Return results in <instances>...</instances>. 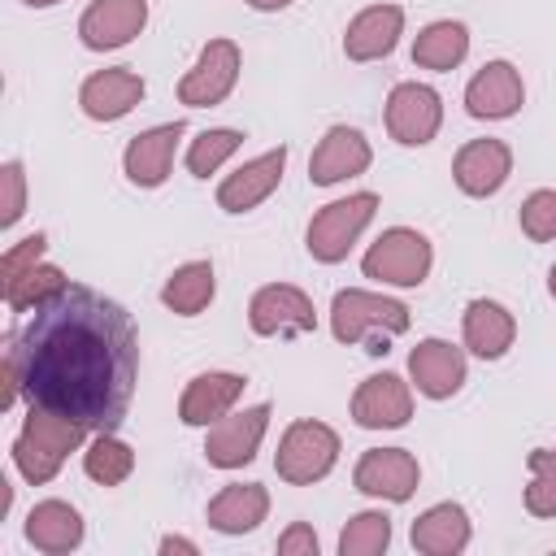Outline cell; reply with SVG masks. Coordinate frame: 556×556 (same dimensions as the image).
Masks as SVG:
<instances>
[{
    "instance_id": "1",
    "label": "cell",
    "mask_w": 556,
    "mask_h": 556,
    "mask_svg": "<svg viewBox=\"0 0 556 556\" xmlns=\"http://www.w3.org/2000/svg\"><path fill=\"white\" fill-rule=\"evenodd\" d=\"M22 395L91 434L117 430L135 400L139 334L130 313L96 287L70 282L13 330Z\"/></svg>"
},
{
    "instance_id": "2",
    "label": "cell",
    "mask_w": 556,
    "mask_h": 556,
    "mask_svg": "<svg viewBox=\"0 0 556 556\" xmlns=\"http://www.w3.org/2000/svg\"><path fill=\"white\" fill-rule=\"evenodd\" d=\"M408 304L382 291H365V287H348L330 300V334L339 343H365L369 356L391 352L387 343L395 334L408 330Z\"/></svg>"
},
{
    "instance_id": "3",
    "label": "cell",
    "mask_w": 556,
    "mask_h": 556,
    "mask_svg": "<svg viewBox=\"0 0 556 556\" xmlns=\"http://www.w3.org/2000/svg\"><path fill=\"white\" fill-rule=\"evenodd\" d=\"M87 434H91L87 426L61 417V413H52V408L30 404V413L22 417V430H17L9 456H13L17 473H22L30 486H43V482H52V478L61 473L65 456L87 443Z\"/></svg>"
},
{
    "instance_id": "4",
    "label": "cell",
    "mask_w": 556,
    "mask_h": 556,
    "mask_svg": "<svg viewBox=\"0 0 556 556\" xmlns=\"http://www.w3.org/2000/svg\"><path fill=\"white\" fill-rule=\"evenodd\" d=\"M378 213V195L374 191H352L343 200H330L313 213L308 230H304V248L317 265H339L348 261V252L356 248V239L365 235V226Z\"/></svg>"
},
{
    "instance_id": "5",
    "label": "cell",
    "mask_w": 556,
    "mask_h": 556,
    "mask_svg": "<svg viewBox=\"0 0 556 556\" xmlns=\"http://www.w3.org/2000/svg\"><path fill=\"white\" fill-rule=\"evenodd\" d=\"M430 265H434V248L413 226L382 230L369 243V252L361 256V274L382 282V287H421L430 278Z\"/></svg>"
},
{
    "instance_id": "6",
    "label": "cell",
    "mask_w": 556,
    "mask_h": 556,
    "mask_svg": "<svg viewBox=\"0 0 556 556\" xmlns=\"http://www.w3.org/2000/svg\"><path fill=\"white\" fill-rule=\"evenodd\" d=\"M339 465V434L317 421V417H300L282 430L278 439V456H274V469L282 482L291 486H313L321 482L330 469Z\"/></svg>"
},
{
    "instance_id": "7",
    "label": "cell",
    "mask_w": 556,
    "mask_h": 556,
    "mask_svg": "<svg viewBox=\"0 0 556 556\" xmlns=\"http://www.w3.org/2000/svg\"><path fill=\"white\" fill-rule=\"evenodd\" d=\"M248 326L261 339H295L317 330V308L313 295L300 291L295 282H265L248 300Z\"/></svg>"
},
{
    "instance_id": "8",
    "label": "cell",
    "mask_w": 556,
    "mask_h": 556,
    "mask_svg": "<svg viewBox=\"0 0 556 556\" xmlns=\"http://www.w3.org/2000/svg\"><path fill=\"white\" fill-rule=\"evenodd\" d=\"M239 70H243V52L235 39H208L195 56V65L178 78V104L187 109H213L222 104L235 83H239Z\"/></svg>"
},
{
    "instance_id": "9",
    "label": "cell",
    "mask_w": 556,
    "mask_h": 556,
    "mask_svg": "<svg viewBox=\"0 0 556 556\" xmlns=\"http://www.w3.org/2000/svg\"><path fill=\"white\" fill-rule=\"evenodd\" d=\"M382 117H387V135L400 148H426L443 126V96L426 83H395Z\"/></svg>"
},
{
    "instance_id": "10",
    "label": "cell",
    "mask_w": 556,
    "mask_h": 556,
    "mask_svg": "<svg viewBox=\"0 0 556 556\" xmlns=\"http://www.w3.org/2000/svg\"><path fill=\"white\" fill-rule=\"evenodd\" d=\"M421 465L408 447H369L352 469V486L382 504H408L417 495Z\"/></svg>"
},
{
    "instance_id": "11",
    "label": "cell",
    "mask_w": 556,
    "mask_h": 556,
    "mask_svg": "<svg viewBox=\"0 0 556 556\" xmlns=\"http://www.w3.org/2000/svg\"><path fill=\"white\" fill-rule=\"evenodd\" d=\"M269 413H274L269 404H252L243 413H226L222 421H213L208 434H204V460L213 469H243V465H252L256 452H261V439L269 430Z\"/></svg>"
},
{
    "instance_id": "12",
    "label": "cell",
    "mask_w": 556,
    "mask_h": 556,
    "mask_svg": "<svg viewBox=\"0 0 556 556\" xmlns=\"http://www.w3.org/2000/svg\"><path fill=\"white\" fill-rule=\"evenodd\" d=\"M413 417V382L382 369L352 391V421L361 430H400Z\"/></svg>"
},
{
    "instance_id": "13",
    "label": "cell",
    "mask_w": 556,
    "mask_h": 556,
    "mask_svg": "<svg viewBox=\"0 0 556 556\" xmlns=\"http://www.w3.org/2000/svg\"><path fill=\"white\" fill-rule=\"evenodd\" d=\"M521 104H526V83L513 61H486L465 83V113L478 122H504L521 113Z\"/></svg>"
},
{
    "instance_id": "14",
    "label": "cell",
    "mask_w": 556,
    "mask_h": 556,
    "mask_svg": "<svg viewBox=\"0 0 556 556\" xmlns=\"http://www.w3.org/2000/svg\"><path fill=\"white\" fill-rule=\"evenodd\" d=\"M282 169H287V143H278V148L243 161L235 174H226L217 182V208L222 213H252L256 204H265L278 191Z\"/></svg>"
},
{
    "instance_id": "15",
    "label": "cell",
    "mask_w": 556,
    "mask_h": 556,
    "mask_svg": "<svg viewBox=\"0 0 556 556\" xmlns=\"http://www.w3.org/2000/svg\"><path fill=\"white\" fill-rule=\"evenodd\" d=\"M465 378H469L465 348H456L447 339H421L408 352V382L426 400H452L465 387Z\"/></svg>"
},
{
    "instance_id": "16",
    "label": "cell",
    "mask_w": 556,
    "mask_h": 556,
    "mask_svg": "<svg viewBox=\"0 0 556 556\" xmlns=\"http://www.w3.org/2000/svg\"><path fill=\"white\" fill-rule=\"evenodd\" d=\"M148 96V83L130 70V65H113V70H96L83 78L78 87V109L91 122H122L126 113H135Z\"/></svg>"
},
{
    "instance_id": "17",
    "label": "cell",
    "mask_w": 556,
    "mask_h": 556,
    "mask_svg": "<svg viewBox=\"0 0 556 556\" xmlns=\"http://www.w3.org/2000/svg\"><path fill=\"white\" fill-rule=\"evenodd\" d=\"M369 161H374L369 139H365L356 126H343V122H339V126H330V130L317 139V148H313V156H308V182H313V187L348 182V178L365 174Z\"/></svg>"
},
{
    "instance_id": "18",
    "label": "cell",
    "mask_w": 556,
    "mask_h": 556,
    "mask_svg": "<svg viewBox=\"0 0 556 556\" xmlns=\"http://www.w3.org/2000/svg\"><path fill=\"white\" fill-rule=\"evenodd\" d=\"M513 174V148L504 139H469L460 143V152L452 156V182L469 195V200H486L495 195Z\"/></svg>"
},
{
    "instance_id": "19",
    "label": "cell",
    "mask_w": 556,
    "mask_h": 556,
    "mask_svg": "<svg viewBox=\"0 0 556 556\" xmlns=\"http://www.w3.org/2000/svg\"><path fill=\"white\" fill-rule=\"evenodd\" d=\"M148 26V0H91L78 17V39L91 52L126 48Z\"/></svg>"
},
{
    "instance_id": "20",
    "label": "cell",
    "mask_w": 556,
    "mask_h": 556,
    "mask_svg": "<svg viewBox=\"0 0 556 556\" xmlns=\"http://www.w3.org/2000/svg\"><path fill=\"white\" fill-rule=\"evenodd\" d=\"M243 387H248V378L243 374H230V369H204V374H195L182 387V395H178V421L208 430L213 421H222L226 413H235V404L243 400Z\"/></svg>"
},
{
    "instance_id": "21",
    "label": "cell",
    "mask_w": 556,
    "mask_h": 556,
    "mask_svg": "<svg viewBox=\"0 0 556 556\" xmlns=\"http://www.w3.org/2000/svg\"><path fill=\"white\" fill-rule=\"evenodd\" d=\"M182 135H187L182 122H161V126H152V130H139V135L126 143V152H122L126 178H130L139 191L161 187V182L169 178V169H174V152H178V139H182Z\"/></svg>"
},
{
    "instance_id": "22",
    "label": "cell",
    "mask_w": 556,
    "mask_h": 556,
    "mask_svg": "<svg viewBox=\"0 0 556 556\" xmlns=\"http://www.w3.org/2000/svg\"><path fill=\"white\" fill-rule=\"evenodd\" d=\"M400 35H404V9L400 4H391V0L365 4L348 22V30H343V56L348 61H361V65L365 61H382V56L395 52Z\"/></svg>"
},
{
    "instance_id": "23",
    "label": "cell",
    "mask_w": 556,
    "mask_h": 556,
    "mask_svg": "<svg viewBox=\"0 0 556 556\" xmlns=\"http://www.w3.org/2000/svg\"><path fill=\"white\" fill-rule=\"evenodd\" d=\"M460 334H465V352H473L478 361H500L517 343V317L500 300L478 295L460 313Z\"/></svg>"
},
{
    "instance_id": "24",
    "label": "cell",
    "mask_w": 556,
    "mask_h": 556,
    "mask_svg": "<svg viewBox=\"0 0 556 556\" xmlns=\"http://www.w3.org/2000/svg\"><path fill=\"white\" fill-rule=\"evenodd\" d=\"M469 539H473V521H469V513H465L460 504H452V500L430 504V508L413 521V530H408V543H413V552H421V556H456V552L469 547Z\"/></svg>"
},
{
    "instance_id": "25",
    "label": "cell",
    "mask_w": 556,
    "mask_h": 556,
    "mask_svg": "<svg viewBox=\"0 0 556 556\" xmlns=\"http://www.w3.org/2000/svg\"><path fill=\"white\" fill-rule=\"evenodd\" d=\"M265 517H269V491L261 482H226L204 508V521L217 534H252Z\"/></svg>"
},
{
    "instance_id": "26",
    "label": "cell",
    "mask_w": 556,
    "mask_h": 556,
    "mask_svg": "<svg viewBox=\"0 0 556 556\" xmlns=\"http://www.w3.org/2000/svg\"><path fill=\"white\" fill-rule=\"evenodd\" d=\"M83 517L74 504L65 500H39L30 513H26V543L43 556H65L74 547H83Z\"/></svg>"
},
{
    "instance_id": "27",
    "label": "cell",
    "mask_w": 556,
    "mask_h": 556,
    "mask_svg": "<svg viewBox=\"0 0 556 556\" xmlns=\"http://www.w3.org/2000/svg\"><path fill=\"white\" fill-rule=\"evenodd\" d=\"M465 56H469V26H465V22L439 17V22L421 26L417 39H413V65H417V70L447 74V70H456Z\"/></svg>"
},
{
    "instance_id": "28",
    "label": "cell",
    "mask_w": 556,
    "mask_h": 556,
    "mask_svg": "<svg viewBox=\"0 0 556 556\" xmlns=\"http://www.w3.org/2000/svg\"><path fill=\"white\" fill-rule=\"evenodd\" d=\"M217 295V278H213V261H187L178 265L165 287H161V304L178 317H200Z\"/></svg>"
},
{
    "instance_id": "29",
    "label": "cell",
    "mask_w": 556,
    "mask_h": 556,
    "mask_svg": "<svg viewBox=\"0 0 556 556\" xmlns=\"http://www.w3.org/2000/svg\"><path fill=\"white\" fill-rule=\"evenodd\" d=\"M83 469L100 486H122L135 473V447L126 439H117V430H100V434H91V443L83 452Z\"/></svg>"
},
{
    "instance_id": "30",
    "label": "cell",
    "mask_w": 556,
    "mask_h": 556,
    "mask_svg": "<svg viewBox=\"0 0 556 556\" xmlns=\"http://www.w3.org/2000/svg\"><path fill=\"white\" fill-rule=\"evenodd\" d=\"M65 287H70L65 269H61V265H52V261H39V265H35V269H26L22 278L4 282L0 291H4L9 313H35L39 304H48L52 295H61Z\"/></svg>"
},
{
    "instance_id": "31",
    "label": "cell",
    "mask_w": 556,
    "mask_h": 556,
    "mask_svg": "<svg viewBox=\"0 0 556 556\" xmlns=\"http://www.w3.org/2000/svg\"><path fill=\"white\" fill-rule=\"evenodd\" d=\"M391 547V517L382 508H365L348 517L339 530V556H382Z\"/></svg>"
},
{
    "instance_id": "32",
    "label": "cell",
    "mask_w": 556,
    "mask_h": 556,
    "mask_svg": "<svg viewBox=\"0 0 556 556\" xmlns=\"http://www.w3.org/2000/svg\"><path fill=\"white\" fill-rule=\"evenodd\" d=\"M239 148H243V130H235V126H208V130H200V135L191 139V148H187V169H191L195 178H208V174H217Z\"/></svg>"
},
{
    "instance_id": "33",
    "label": "cell",
    "mask_w": 556,
    "mask_h": 556,
    "mask_svg": "<svg viewBox=\"0 0 556 556\" xmlns=\"http://www.w3.org/2000/svg\"><path fill=\"white\" fill-rule=\"evenodd\" d=\"M517 226H521L526 239L552 243V239H556V191H552V187L530 191V195L521 200V208H517Z\"/></svg>"
},
{
    "instance_id": "34",
    "label": "cell",
    "mask_w": 556,
    "mask_h": 556,
    "mask_svg": "<svg viewBox=\"0 0 556 556\" xmlns=\"http://www.w3.org/2000/svg\"><path fill=\"white\" fill-rule=\"evenodd\" d=\"M26 213V169L22 161H4L0 165V226H17Z\"/></svg>"
},
{
    "instance_id": "35",
    "label": "cell",
    "mask_w": 556,
    "mask_h": 556,
    "mask_svg": "<svg viewBox=\"0 0 556 556\" xmlns=\"http://www.w3.org/2000/svg\"><path fill=\"white\" fill-rule=\"evenodd\" d=\"M43 252H48V235H43V230H35V235L9 243L4 256H0V287L13 282V278H22L26 269H35V265L43 261Z\"/></svg>"
},
{
    "instance_id": "36",
    "label": "cell",
    "mask_w": 556,
    "mask_h": 556,
    "mask_svg": "<svg viewBox=\"0 0 556 556\" xmlns=\"http://www.w3.org/2000/svg\"><path fill=\"white\" fill-rule=\"evenodd\" d=\"M22 395V361H17V343L13 330L4 334V361H0V408H13Z\"/></svg>"
},
{
    "instance_id": "37",
    "label": "cell",
    "mask_w": 556,
    "mask_h": 556,
    "mask_svg": "<svg viewBox=\"0 0 556 556\" xmlns=\"http://www.w3.org/2000/svg\"><path fill=\"white\" fill-rule=\"evenodd\" d=\"M278 556H317V530L308 521H291L282 534H278Z\"/></svg>"
},
{
    "instance_id": "38",
    "label": "cell",
    "mask_w": 556,
    "mask_h": 556,
    "mask_svg": "<svg viewBox=\"0 0 556 556\" xmlns=\"http://www.w3.org/2000/svg\"><path fill=\"white\" fill-rule=\"evenodd\" d=\"M526 513H530V517H556V478L530 473V486H526Z\"/></svg>"
},
{
    "instance_id": "39",
    "label": "cell",
    "mask_w": 556,
    "mask_h": 556,
    "mask_svg": "<svg viewBox=\"0 0 556 556\" xmlns=\"http://www.w3.org/2000/svg\"><path fill=\"white\" fill-rule=\"evenodd\" d=\"M156 552H161V556H200V543H195V539H182V534H165V539L156 543Z\"/></svg>"
},
{
    "instance_id": "40",
    "label": "cell",
    "mask_w": 556,
    "mask_h": 556,
    "mask_svg": "<svg viewBox=\"0 0 556 556\" xmlns=\"http://www.w3.org/2000/svg\"><path fill=\"white\" fill-rule=\"evenodd\" d=\"M526 465H530V473L556 478V447H534V452L526 456Z\"/></svg>"
},
{
    "instance_id": "41",
    "label": "cell",
    "mask_w": 556,
    "mask_h": 556,
    "mask_svg": "<svg viewBox=\"0 0 556 556\" xmlns=\"http://www.w3.org/2000/svg\"><path fill=\"white\" fill-rule=\"evenodd\" d=\"M248 9H256V13H282V9H291L295 0H243Z\"/></svg>"
},
{
    "instance_id": "42",
    "label": "cell",
    "mask_w": 556,
    "mask_h": 556,
    "mask_svg": "<svg viewBox=\"0 0 556 556\" xmlns=\"http://www.w3.org/2000/svg\"><path fill=\"white\" fill-rule=\"evenodd\" d=\"M22 4H30V9H52V4H61V0H22Z\"/></svg>"
},
{
    "instance_id": "43",
    "label": "cell",
    "mask_w": 556,
    "mask_h": 556,
    "mask_svg": "<svg viewBox=\"0 0 556 556\" xmlns=\"http://www.w3.org/2000/svg\"><path fill=\"white\" fill-rule=\"evenodd\" d=\"M547 295L556 300V265H552V274H547Z\"/></svg>"
}]
</instances>
